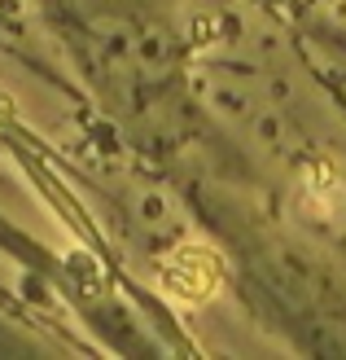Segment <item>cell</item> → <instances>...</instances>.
Returning <instances> with one entry per match:
<instances>
[{
	"label": "cell",
	"mask_w": 346,
	"mask_h": 360,
	"mask_svg": "<svg viewBox=\"0 0 346 360\" xmlns=\"http://www.w3.org/2000/svg\"><path fill=\"white\" fill-rule=\"evenodd\" d=\"M167 285L180 299H206L215 285H220V264H215L206 250H175L167 264Z\"/></svg>",
	"instance_id": "6da1fadb"
}]
</instances>
